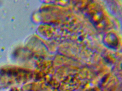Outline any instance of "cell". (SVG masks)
I'll return each instance as SVG.
<instances>
[{"mask_svg": "<svg viewBox=\"0 0 122 91\" xmlns=\"http://www.w3.org/2000/svg\"><path fill=\"white\" fill-rule=\"evenodd\" d=\"M88 18L93 25L99 30H103L107 26L105 15L98 6L92 5L87 13Z\"/></svg>", "mask_w": 122, "mask_h": 91, "instance_id": "obj_1", "label": "cell"}, {"mask_svg": "<svg viewBox=\"0 0 122 91\" xmlns=\"http://www.w3.org/2000/svg\"><path fill=\"white\" fill-rule=\"evenodd\" d=\"M103 41L105 46L111 49L116 48L118 45L117 37L112 33H109L105 35Z\"/></svg>", "mask_w": 122, "mask_h": 91, "instance_id": "obj_2", "label": "cell"}]
</instances>
